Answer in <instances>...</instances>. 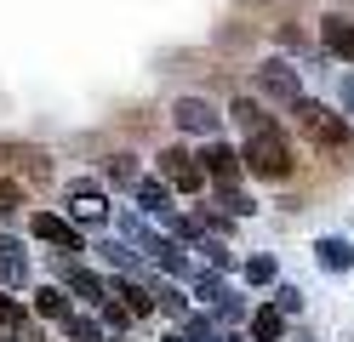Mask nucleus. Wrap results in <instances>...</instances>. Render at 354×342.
<instances>
[{
	"label": "nucleus",
	"instance_id": "1a4fd4ad",
	"mask_svg": "<svg viewBox=\"0 0 354 342\" xmlns=\"http://www.w3.org/2000/svg\"><path fill=\"white\" fill-rule=\"evenodd\" d=\"M131 200L143 205V217H160V222H171V217H177V211H171V182H166L160 171L131 182Z\"/></svg>",
	"mask_w": 354,
	"mask_h": 342
},
{
	"label": "nucleus",
	"instance_id": "7c9ffc66",
	"mask_svg": "<svg viewBox=\"0 0 354 342\" xmlns=\"http://www.w3.org/2000/svg\"><path fill=\"white\" fill-rule=\"evenodd\" d=\"M109 342H138V336H126V331H115V336H109Z\"/></svg>",
	"mask_w": 354,
	"mask_h": 342
},
{
	"label": "nucleus",
	"instance_id": "bb28decb",
	"mask_svg": "<svg viewBox=\"0 0 354 342\" xmlns=\"http://www.w3.org/2000/svg\"><path fill=\"white\" fill-rule=\"evenodd\" d=\"M63 194H69V200H97V194H109V189H103L97 177H75V182H69Z\"/></svg>",
	"mask_w": 354,
	"mask_h": 342
},
{
	"label": "nucleus",
	"instance_id": "6ab92c4d",
	"mask_svg": "<svg viewBox=\"0 0 354 342\" xmlns=\"http://www.w3.org/2000/svg\"><path fill=\"white\" fill-rule=\"evenodd\" d=\"M63 331H69V342H103V319H97V308L92 314H69Z\"/></svg>",
	"mask_w": 354,
	"mask_h": 342
},
{
	"label": "nucleus",
	"instance_id": "f03ea898",
	"mask_svg": "<svg viewBox=\"0 0 354 342\" xmlns=\"http://www.w3.org/2000/svg\"><path fill=\"white\" fill-rule=\"evenodd\" d=\"M171 126L183 131V137H223V108H217L212 97H201V91H189V97H177L171 103Z\"/></svg>",
	"mask_w": 354,
	"mask_h": 342
},
{
	"label": "nucleus",
	"instance_id": "cd10ccee",
	"mask_svg": "<svg viewBox=\"0 0 354 342\" xmlns=\"http://www.w3.org/2000/svg\"><path fill=\"white\" fill-rule=\"evenodd\" d=\"M274 308H280V314H297V308H303V291H297V285H274Z\"/></svg>",
	"mask_w": 354,
	"mask_h": 342
},
{
	"label": "nucleus",
	"instance_id": "393cba45",
	"mask_svg": "<svg viewBox=\"0 0 354 342\" xmlns=\"http://www.w3.org/2000/svg\"><path fill=\"white\" fill-rule=\"evenodd\" d=\"M24 319H29V314L17 308V296H12L6 285H0V331H17V325H24Z\"/></svg>",
	"mask_w": 354,
	"mask_h": 342
},
{
	"label": "nucleus",
	"instance_id": "f3484780",
	"mask_svg": "<svg viewBox=\"0 0 354 342\" xmlns=\"http://www.w3.org/2000/svg\"><path fill=\"white\" fill-rule=\"evenodd\" d=\"M69 222H75V228H92V222H97V228H103V222H109V194H97V200H69Z\"/></svg>",
	"mask_w": 354,
	"mask_h": 342
},
{
	"label": "nucleus",
	"instance_id": "9d476101",
	"mask_svg": "<svg viewBox=\"0 0 354 342\" xmlns=\"http://www.w3.org/2000/svg\"><path fill=\"white\" fill-rule=\"evenodd\" d=\"M320 46H326L331 57L354 63V17H348V12H326V17H320Z\"/></svg>",
	"mask_w": 354,
	"mask_h": 342
},
{
	"label": "nucleus",
	"instance_id": "dca6fc26",
	"mask_svg": "<svg viewBox=\"0 0 354 342\" xmlns=\"http://www.w3.org/2000/svg\"><path fill=\"white\" fill-rule=\"evenodd\" d=\"M286 336V314L274 308V303H263L257 314H252V342H280Z\"/></svg>",
	"mask_w": 354,
	"mask_h": 342
},
{
	"label": "nucleus",
	"instance_id": "39448f33",
	"mask_svg": "<svg viewBox=\"0 0 354 342\" xmlns=\"http://www.w3.org/2000/svg\"><path fill=\"white\" fill-rule=\"evenodd\" d=\"M29 234H35L40 245L63 251V257H80V251H86V234H80L63 211H35V217H29Z\"/></svg>",
	"mask_w": 354,
	"mask_h": 342
},
{
	"label": "nucleus",
	"instance_id": "6e6552de",
	"mask_svg": "<svg viewBox=\"0 0 354 342\" xmlns=\"http://www.w3.org/2000/svg\"><path fill=\"white\" fill-rule=\"evenodd\" d=\"M194 154H201V166H206L212 182H234L240 171H246V166H240V149L223 143V137H206V149H194Z\"/></svg>",
	"mask_w": 354,
	"mask_h": 342
},
{
	"label": "nucleus",
	"instance_id": "f8f14e48",
	"mask_svg": "<svg viewBox=\"0 0 354 342\" xmlns=\"http://www.w3.org/2000/svg\"><path fill=\"white\" fill-rule=\"evenodd\" d=\"M29 280V257H24V240H12V234H0V285L17 291Z\"/></svg>",
	"mask_w": 354,
	"mask_h": 342
},
{
	"label": "nucleus",
	"instance_id": "c85d7f7f",
	"mask_svg": "<svg viewBox=\"0 0 354 342\" xmlns=\"http://www.w3.org/2000/svg\"><path fill=\"white\" fill-rule=\"evenodd\" d=\"M343 108H348V114H354V75H348V80H343Z\"/></svg>",
	"mask_w": 354,
	"mask_h": 342
},
{
	"label": "nucleus",
	"instance_id": "4468645a",
	"mask_svg": "<svg viewBox=\"0 0 354 342\" xmlns=\"http://www.w3.org/2000/svg\"><path fill=\"white\" fill-rule=\"evenodd\" d=\"M69 314H75V296L63 291L57 280L35 291V319H57V325H63V319H69Z\"/></svg>",
	"mask_w": 354,
	"mask_h": 342
},
{
	"label": "nucleus",
	"instance_id": "b1692460",
	"mask_svg": "<svg viewBox=\"0 0 354 342\" xmlns=\"http://www.w3.org/2000/svg\"><path fill=\"white\" fill-rule=\"evenodd\" d=\"M154 296H160L154 308H166V314H177V319H189V296L177 291V285H154Z\"/></svg>",
	"mask_w": 354,
	"mask_h": 342
},
{
	"label": "nucleus",
	"instance_id": "a211bd4d",
	"mask_svg": "<svg viewBox=\"0 0 354 342\" xmlns=\"http://www.w3.org/2000/svg\"><path fill=\"white\" fill-rule=\"evenodd\" d=\"M212 189H217V205H223L229 217H257V200L246 189H234V182H212Z\"/></svg>",
	"mask_w": 354,
	"mask_h": 342
},
{
	"label": "nucleus",
	"instance_id": "f257e3e1",
	"mask_svg": "<svg viewBox=\"0 0 354 342\" xmlns=\"http://www.w3.org/2000/svg\"><path fill=\"white\" fill-rule=\"evenodd\" d=\"M240 166H246V177H257V182H292L297 177V154H292V143H286L280 120L252 131L246 143H240Z\"/></svg>",
	"mask_w": 354,
	"mask_h": 342
},
{
	"label": "nucleus",
	"instance_id": "20e7f679",
	"mask_svg": "<svg viewBox=\"0 0 354 342\" xmlns=\"http://www.w3.org/2000/svg\"><path fill=\"white\" fill-rule=\"evenodd\" d=\"M292 114H297L308 131H315V143H320V149H348V120H343V114L320 108L315 97H297V103H292Z\"/></svg>",
	"mask_w": 354,
	"mask_h": 342
},
{
	"label": "nucleus",
	"instance_id": "4be33fe9",
	"mask_svg": "<svg viewBox=\"0 0 354 342\" xmlns=\"http://www.w3.org/2000/svg\"><path fill=\"white\" fill-rule=\"evenodd\" d=\"M17 211H24V182H17V177H0V217H17Z\"/></svg>",
	"mask_w": 354,
	"mask_h": 342
},
{
	"label": "nucleus",
	"instance_id": "7ed1b4c3",
	"mask_svg": "<svg viewBox=\"0 0 354 342\" xmlns=\"http://www.w3.org/2000/svg\"><path fill=\"white\" fill-rule=\"evenodd\" d=\"M154 160H160V177L171 182V189H183V194H206V189H212V177H206V166H201V154H194L189 143H171V149H160Z\"/></svg>",
	"mask_w": 354,
	"mask_h": 342
},
{
	"label": "nucleus",
	"instance_id": "423d86ee",
	"mask_svg": "<svg viewBox=\"0 0 354 342\" xmlns=\"http://www.w3.org/2000/svg\"><path fill=\"white\" fill-rule=\"evenodd\" d=\"M257 91H263V103L292 108L303 97V80H297V68L286 63V57H269V63H257Z\"/></svg>",
	"mask_w": 354,
	"mask_h": 342
},
{
	"label": "nucleus",
	"instance_id": "5701e85b",
	"mask_svg": "<svg viewBox=\"0 0 354 342\" xmlns=\"http://www.w3.org/2000/svg\"><path fill=\"white\" fill-rule=\"evenodd\" d=\"M143 171H138V154H115L109 160V182H120V189H131Z\"/></svg>",
	"mask_w": 354,
	"mask_h": 342
},
{
	"label": "nucleus",
	"instance_id": "9b49d317",
	"mask_svg": "<svg viewBox=\"0 0 354 342\" xmlns=\"http://www.w3.org/2000/svg\"><path fill=\"white\" fill-rule=\"evenodd\" d=\"M223 120H234V131H263V126H274V114H269V103L263 97H229V108H223Z\"/></svg>",
	"mask_w": 354,
	"mask_h": 342
},
{
	"label": "nucleus",
	"instance_id": "ddd939ff",
	"mask_svg": "<svg viewBox=\"0 0 354 342\" xmlns=\"http://www.w3.org/2000/svg\"><path fill=\"white\" fill-rule=\"evenodd\" d=\"M315 263H320L326 274H348V268H354V245H348L343 234H320V240H315Z\"/></svg>",
	"mask_w": 354,
	"mask_h": 342
},
{
	"label": "nucleus",
	"instance_id": "2eb2a0df",
	"mask_svg": "<svg viewBox=\"0 0 354 342\" xmlns=\"http://www.w3.org/2000/svg\"><path fill=\"white\" fill-rule=\"evenodd\" d=\"M97 251H103V263L115 268V274H143V268H149V263H143V257H138V251H131L126 240H103Z\"/></svg>",
	"mask_w": 354,
	"mask_h": 342
},
{
	"label": "nucleus",
	"instance_id": "aec40b11",
	"mask_svg": "<svg viewBox=\"0 0 354 342\" xmlns=\"http://www.w3.org/2000/svg\"><path fill=\"white\" fill-rule=\"evenodd\" d=\"M194 245H201V257H206L212 268H234V251L217 240V234H206V228H201V234H194Z\"/></svg>",
	"mask_w": 354,
	"mask_h": 342
},
{
	"label": "nucleus",
	"instance_id": "0eeeda50",
	"mask_svg": "<svg viewBox=\"0 0 354 342\" xmlns=\"http://www.w3.org/2000/svg\"><path fill=\"white\" fill-rule=\"evenodd\" d=\"M57 285L69 291L75 303H86V308H97L103 296H109V280H103L97 268H86L80 257H63V263H57Z\"/></svg>",
	"mask_w": 354,
	"mask_h": 342
},
{
	"label": "nucleus",
	"instance_id": "412c9836",
	"mask_svg": "<svg viewBox=\"0 0 354 342\" xmlns=\"http://www.w3.org/2000/svg\"><path fill=\"white\" fill-rule=\"evenodd\" d=\"M97 319H103L109 331H131V319H138V314H131L126 303H115V296H103V303H97Z\"/></svg>",
	"mask_w": 354,
	"mask_h": 342
},
{
	"label": "nucleus",
	"instance_id": "c756f323",
	"mask_svg": "<svg viewBox=\"0 0 354 342\" xmlns=\"http://www.w3.org/2000/svg\"><path fill=\"white\" fill-rule=\"evenodd\" d=\"M160 342H189V336H183V331H166V336H160Z\"/></svg>",
	"mask_w": 354,
	"mask_h": 342
},
{
	"label": "nucleus",
	"instance_id": "a878e982",
	"mask_svg": "<svg viewBox=\"0 0 354 342\" xmlns=\"http://www.w3.org/2000/svg\"><path fill=\"white\" fill-rule=\"evenodd\" d=\"M240 274H246V285H274V257H252Z\"/></svg>",
	"mask_w": 354,
	"mask_h": 342
}]
</instances>
